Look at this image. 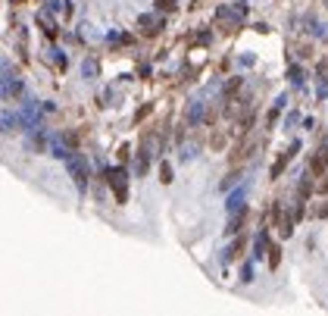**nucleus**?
Wrapping results in <instances>:
<instances>
[{"instance_id":"1","label":"nucleus","mask_w":328,"mask_h":316,"mask_svg":"<svg viewBox=\"0 0 328 316\" xmlns=\"http://www.w3.org/2000/svg\"><path fill=\"white\" fill-rule=\"evenodd\" d=\"M325 166H328V147H319V150H316V157H313V163H310V172L319 175Z\"/></svg>"}]
</instances>
